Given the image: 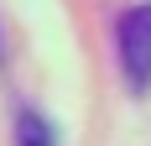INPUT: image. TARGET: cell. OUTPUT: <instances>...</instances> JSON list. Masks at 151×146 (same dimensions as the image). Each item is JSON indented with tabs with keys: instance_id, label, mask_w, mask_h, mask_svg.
Returning a JSON list of instances; mask_svg holds the SVG:
<instances>
[{
	"instance_id": "obj_1",
	"label": "cell",
	"mask_w": 151,
	"mask_h": 146,
	"mask_svg": "<svg viewBox=\"0 0 151 146\" xmlns=\"http://www.w3.org/2000/svg\"><path fill=\"white\" fill-rule=\"evenodd\" d=\"M115 52H120L125 84H130V89H146L151 84V0L130 5V11L115 21Z\"/></svg>"
},
{
	"instance_id": "obj_2",
	"label": "cell",
	"mask_w": 151,
	"mask_h": 146,
	"mask_svg": "<svg viewBox=\"0 0 151 146\" xmlns=\"http://www.w3.org/2000/svg\"><path fill=\"white\" fill-rule=\"evenodd\" d=\"M16 146H52V125L37 110H21L16 115Z\"/></svg>"
}]
</instances>
